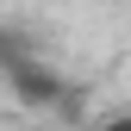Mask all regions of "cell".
Returning a JSON list of instances; mask_svg holds the SVG:
<instances>
[{
	"mask_svg": "<svg viewBox=\"0 0 131 131\" xmlns=\"http://www.w3.org/2000/svg\"><path fill=\"white\" fill-rule=\"evenodd\" d=\"M25 56H31V44H25L13 25H0V69H13V62H25Z\"/></svg>",
	"mask_w": 131,
	"mask_h": 131,
	"instance_id": "2",
	"label": "cell"
},
{
	"mask_svg": "<svg viewBox=\"0 0 131 131\" xmlns=\"http://www.w3.org/2000/svg\"><path fill=\"white\" fill-rule=\"evenodd\" d=\"M100 131H131V112H119V119H106Z\"/></svg>",
	"mask_w": 131,
	"mask_h": 131,
	"instance_id": "3",
	"label": "cell"
},
{
	"mask_svg": "<svg viewBox=\"0 0 131 131\" xmlns=\"http://www.w3.org/2000/svg\"><path fill=\"white\" fill-rule=\"evenodd\" d=\"M0 75H6L13 100H25V106H62L69 100V81H62L44 56H25V62H13V69H0Z\"/></svg>",
	"mask_w": 131,
	"mask_h": 131,
	"instance_id": "1",
	"label": "cell"
}]
</instances>
